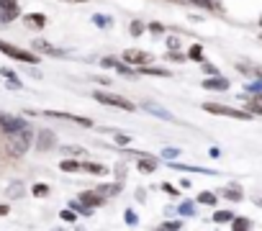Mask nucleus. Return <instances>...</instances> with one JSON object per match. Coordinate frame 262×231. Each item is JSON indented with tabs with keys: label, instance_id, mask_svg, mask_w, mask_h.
Masks as SVG:
<instances>
[{
	"label": "nucleus",
	"instance_id": "f257e3e1",
	"mask_svg": "<svg viewBox=\"0 0 262 231\" xmlns=\"http://www.w3.org/2000/svg\"><path fill=\"white\" fill-rule=\"evenodd\" d=\"M31 142H34L31 129H24V131L8 134V136H6V152H8L11 157H24V154L29 152Z\"/></svg>",
	"mask_w": 262,
	"mask_h": 231
},
{
	"label": "nucleus",
	"instance_id": "f03ea898",
	"mask_svg": "<svg viewBox=\"0 0 262 231\" xmlns=\"http://www.w3.org/2000/svg\"><path fill=\"white\" fill-rule=\"evenodd\" d=\"M203 110L216 113V116H229V119H236V121H252L254 119V116H249L247 110L229 108V105H221V103H203Z\"/></svg>",
	"mask_w": 262,
	"mask_h": 231
},
{
	"label": "nucleus",
	"instance_id": "7ed1b4c3",
	"mask_svg": "<svg viewBox=\"0 0 262 231\" xmlns=\"http://www.w3.org/2000/svg\"><path fill=\"white\" fill-rule=\"evenodd\" d=\"M93 98H95L98 103H103V105H111V108H121V110H137V105H134V103H131V100H126V98H121V95H116V92L98 90Z\"/></svg>",
	"mask_w": 262,
	"mask_h": 231
},
{
	"label": "nucleus",
	"instance_id": "20e7f679",
	"mask_svg": "<svg viewBox=\"0 0 262 231\" xmlns=\"http://www.w3.org/2000/svg\"><path fill=\"white\" fill-rule=\"evenodd\" d=\"M0 52H3L6 57L16 59V62H26V64H36L39 62V54H31L26 49H18V46L8 44V41H0Z\"/></svg>",
	"mask_w": 262,
	"mask_h": 231
},
{
	"label": "nucleus",
	"instance_id": "39448f33",
	"mask_svg": "<svg viewBox=\"0 0 262 231\" xmlns=\"http://www.w3.org/2000/svg\"><path fill=\"white\" fill-rule=\"evenodd\" d=\"M0 129H3V134H16V131H24L29 129L24 119H18V116H8V113H0Z\"/></svg>",
	"mask_w": 262,
	"mask_h": 231
},
{
	"label": "nucleus",
	"instance_id": "423d86ee",
	"mask_svg": "<svg viewBox=\"0 0 262 231\" xmlns=\"http://www.w3.org/2000/svg\"><path fill=\"white\" fill-rule=\"evenodd\" d=\"M18 13H21L18 0H0V23H11V21H16Z\"/></svg>",
	"mask_w": 262,
	"mask_h": 231
},
{
	"label": "nucleus",
	"instance_id": "0eeeda50",
	"mask_svg": "<svg viewBox=\"0 0 262 231\" xmlns=\"http://www.w3.org/2000/svg\"><path fill=\"white\" fill-rule=\"evenodd\" d=\"M123 62L126 64H137V67H147L152 62V54L142 52V49H126L123 52Z\"/></svg>",
	"mask_w": 262,
	"mask_h": 231
},
{
	"label": "nucleus",
	"instance_id": "6e6552de",
	"mask_svg": "<svg viewBox=\"0 0 262 231\" xmlns=\"http://www.w3.org/2000/svg\"><path fill=\"white\" fill-rule=\"evenodd\" d=\"M77 200H80L85 208H90V211H93L95 205H103V203H105V198H103V195H98L95 190H85V193H80V195H77Z\"/></svg>",
	"mask_w": 262,
	"mask_h": 231
},
{
	"label": "nucleus",
	"instance_id": "1a4fd4ad",
	"mask_svg": "<svg viewBox=\"0 0 262 231\" xmlns=\"http://www.w3.org/2000/svg\"><path fill=\"white\" fill-rule=\"evenodd\" d=\"M34 52H39V54H49V57H62L64 52L62 49H57V46H52L49 41H44V39H34Z\"/></svg>",
	"mask_w": 262,
	"mask_h": 231
},
{
	"label": "nucleus",
	"instance_id": "9d476101",
	"mask_svg": "<svg viewBox=\"0 0 262 231\" xmlns=\"http://www.w3.org/2000/svg\"><path fill=\"white\" fill-rule=\"evenodd\" d=\"M157 165H160V159L157 157H152V154H142L139 159H137V167H139V172H155L157 170Z\"/></svg>",
	"mask_w": 262,
	"mask_h": 231
},
{
	"label": "nucleus",
	"instance_id": "9b49d317",
	"mask_svg": "<svg viewBox=\"0 0 262 231\" xmlns=\"http://www.w3.org/2000/svg\"><path fill=\"white\" fill-rule=\"evenodd\" d=\"M57 144V139H54V134L52 131H39V136H36V149H41V152H47V149H52Z\"/></svg>",
	"mask_w": 262,
	"mask_h": 231
},
{
	"label": "nucleus",
	"instance_id": "f8f14e48",
	"mask_svg": "<svg viewBox=\"0 0 262 231\" xmlns=\"http://www.w3.org/2000/svg\"><path fill=\"white\" fill-rule=\"evenodd\" d=\"M236 69H242L244 75L262 80V64H249V62H236Z\"/></svg>",
	"mask_w": 262,
	"mask_h": 231
},
{
	"label": "nucleus",
	"instance_id": "ddd939ff",
	"mask_svg": "<svg viewBox=\"0 0 262 231\" xmlns=\"http://www.w3.org/2000/svg\"><path fill=\"white\" fill-rule=\"evenodd\" d=\"M203 87H206V90H226V87H229V80L221 77V75H216V77L203 80Z\"/></svg>",
	"mask_w": 262,
	"mask_h": 231
},
{
	"label": "nucleus",
	"instance_id": "4468645a",
	"mask_svg": "<svg viewBox=\"0 0 262 231\" xmlns=\"http://www.w3.org/2000/svg\"><path fill=\"white\" fill-rule=\"evenodd\" d=\"M95 193H98V195H103V198L118 195V193H121V182H108V185H98V188H95Z\"/></svg>",
	"mask_w": 262,
	"mask_h": 231
},
{
	"label": "nucleus",
	"instance_id": "2eb2a0df",
	"mask_svg": "<svg viewBox=\"0 0 262 231\" xmlns=\"http://www.w3.org/2000/svg\"><path fill=\"white\" fill-rule=\"evenodd\" d=\"M144 108L149 110V113H155V116H160V119H165V121H175V116L167 110V108H162V105H157V103H144Z\"/></svg>",
	"mask_w": 262,
	"mask_h": 231
},
{
	"label": "nucleus",
	"instance_id": "dca6fc26",
	"mask_svg": "<svg viewBox=\"0 0 262 231\" xmlns=\"http://www.w3.org/2000/svg\"><path fill=\"white\" fill-rule=\"evenodd\" d=\"M221 198H226V200H231V203H239L244 198V193L236 188V185H229V188H221Z\"/></svg>",
	"mask_w": 262,
	"mask_h": 231
},
{
	"label": "nucleus",
	"instance_id": "f3484780",
	"mask_svg": "<svg viewBox=\"0 0 262 231\" xmlns=\"http://www.w3.org/2000/svg\"><path fill=\"white\" fill-rule=\"evenodd\" d=\"M82 170L90 172V175H105L108 172V167L100 165V162H82Z\"/></svg>",
	"mask_w": 262,
	"mask_h": 231
},
{
	"label": "nucleus",
	"instance_id": "a211bd4d",
	"mask_svg": "<svg viewBox=\"0 0 262 231\" xmlns=\"http://www.w3.org/2000/svg\"><path fill=\"white\" fill-rule=\"evenodd\" d=\"M59 170L62 172H80L82 170V162H77V159H62L59 162Z\"/></svg>",
	"mask_w": 262,
	"mask_h": 231
},
{
	"label": "nucleus",
	"instance_id": "6ab92c4d",
	"mask_svg": "<svg viewBox=\"0 0 262 231\" xmlns=\"http://www.w3.org/2000/svg\"><path fill=\"white\" fill-rule=\"evenodd\" d=\"M249 226H252V221L247 216H236L231 221V231H249Z\"/></svg>",
	"mask_w": 262,
	"mask_h": 231
},
{
	"label": "nucleus",
	"instance_id": "aec40b11",
	"mask_svg": "<svg viewBox=\"0 0 262 231\" xmlns=\"http://www.w3.org/2000/svg\"><path fill=\"white\" fill-rule=\"evenodd\" d=\"M139 75H152V77H170L167 69H157V67H139Z\"/></svg>",
	"mask_w": 262,
	"mask_h": 231
},
{
	"label": "nucleus",
	"instance_id": "412c9836",
	"mask_svg": "<svg viewBox=\"0 0 262 231\" xmlns=\"http://www.w3.org/2000/svg\"><path fill=\"white\" fill-rule=\"evenodd\" d=\"M26 23L34 26V29H44V26H47V18H44L41 13H31V16H26Z\"/></svg>",
	"mask_w": 262,
	"mask_h": 231
},
{
	"label": "nucleus",
	"instance_id": "4be33fe9",
	"mask_svg": "<svg viewBox=\"0 0 262 231\" xmlns=\"http://www.w3.org/2000/svg\"><path fill=\"white\" fill-rule=\"evenodd\" d=\"M236 216L231 213V211H216L213 213V223H229V221H234Z\"/></svg>",
	"mask_w": 262,
	"mask_h": 231
},
{
	"label": "nucleus",
	"instance_id": "5701e85b",
	"mask_svg": "<svg viewBox=\"0 0 262 231\" xmlns=\"http://www.w3.org/2000/svg\"><path fill=\"white\" fill-rule=\"evenodd\" d=\"M188 57H190L193 62H203V46H201V44H193L190 52H188Z\"/></svg>",
	"mask_w": 262,
	"mask_h": 231
},
{
	"label": "nucleus",
	"instance_id": "b1692460",
	"mask_svg": "<svg viewBox=\"0 0 262 231\" xmlns=\"http://www.w3.org/2000/svg\"><path fill=\"white\" fill-rule=\"evenodd\" d=\"M62 154H70V157H87V152L82 147H62Z\"/></svg>",
	"mask_w": 262,
	"mask_h": 231
},
{
	"label": "nucleus",
	"instance_id": "393cba45",
	"mask_svg": "<svg viewBox=\"0 0 262 231\" xmlns=\"http://www.w3.org/2000/svg\"><path fill=\"white\" fill-rule=\"evenodd\" d=\"M70 211H75V213H82V216H90V213H93L90 208H85L80 200H70Z\"/></svg>",
	"mask_w": 262,
	"mask_h": 231
},
{
	"label": "nucleus",
	"instance_id": "a878e982",
	"mask_svg": "<svg viewBox=\"0 0 262 231\" xmlns=\"http://www.w3.org/2000/svg\"><path fill=\"white\" fill-rule=\"evenodd\" d=\"M216 200H218V198H216L213 193H208V190H203V193L198 195V203H203V205H216Z\"/></svg>",
	"mask_w": 262,
	"mask_h": 231
},
{
	"label": "nucleus",
	"instance_id": "bb28decb",
	"mask_svg": "<svg viewBox=\"0 0 262 231\" xmlns=\"http://www.w3.org/2000/svg\"><path fill=\"white\" fill-rule=\"evenodd\" d=\"M247 113H257V116H262V103L254 100V98H249V100H247Z\"/></svg>",
	"mask_w": 262,
	"mask_h": 231
},
{
	"label": "nucleus",
	"instance_id": "cd10ccee",
	"mask_svg": "<svg viewBox=\"0 0 262 231\" xmlns=\"http://www.w3.org/2000/svg\"><path fill=\"white\" fill-rule=\"evenodd\" d=\"M128 29H131V36H142L147 26H144L142 21H131V26H128Z\"/></svg>",
	"mask_w": 262,
	"mask_h": 231
},
{
	"label": "nucleus",
	"instance_id": "c85d7f7f",
	"mask_svg": "<svg viewBox=\"0 0 262 231\" xmlns=\"http://www.w3.org/2000/svg\"><path fill=\"white\" fill-rule=\"evenodd\" d=\"M59 218H62V221H67V223H75V221H77V213L70 211V208H64V211L59 213Z\"/></svg>",
	"mask_w": 262,
	"mask_h": 231
},
{
	"label": "nucleus",
	"instance_id": "c756f323",
	"mask_svg": "<svg viewBox=\"0 0 262 231\" xmlns=\"http://www.w3.org/2000/svg\"><path fill=\"white\" fill-rule=\"evenodd\" d=\"M34 195H36V198L49 195V185H41V182H39V185H34Z\"/></svg>",
	"mask_w": 262,
	"mask_h": 231
},
{
	"label": "nucleus",
	"instance_id": "7c9ffc66",
	"mask_svg": "<svg viewBox=\"0 0 262 231\" xmlns=\"http://www.w3.org/2000/svg\"><path fill=\"white\" fill-rule=\"evenodd\" d=\"M183 228V223L180 221H170V223H162V228L160 231H180Z\"/></svg>",
	"mask_w": 262,
	"mask_h": 231
},
{
	"label": "nucleus",
	"instance_id": "2f4dec72",
	"mask_svg": "<svg viewBox=\"0 0 262 231\" xmlns=\"http://www.w3.org/2000/svg\"><path fill=\"white\" fill-rule=\"evenodd\" d=\"M116 69H118L121 75H126V77H134V69H131V67H126L123 62H118V64H116Z\"/></svg>",
	"mask_w": 262,
	"mask_h": 231
},
{
	"label": "nucleus",
	"instance_id": "473e14b6",
	"mask_svg": "<svg viewBox=\"0 0 262 231\" xmlns=\"http://www.w3.org/2000/svg\"><path fill=\"white\" fill-rule=\"evenodd\" d=\"M113 142L121 144V147H126V144L131 142V136H126V134H116V136H113Z\"/></svg>",
	"mask_w": 262,
	"mask_h": 231
},
{
	"label": "nucleus",
	"instance_id": "72a5a7b5",
	"mask_svg": "<svg viewBox=\"0 0 262 231\" xmlns=\"http://www.w3.org/2000/svg\"><path fill=\"white\" fill-rule=\"evenodd\" d=\"M193 211H195L193 203H183V205H180V216H193Z\"/></svg>",
	"mask_w": 262,
	"mask_h": 231
},
{
	"label": "nucleus",
	"instance_id": "f704fd0d",
	"mask_svg": "<svg viewBox=\"0 0 262 231\" xmlns=\"http://www.w3.org/2000/svg\"><path fill=\"white\" fill-rule=\"evenodd\" d=\"M167 46H170V52H178L180 39H178V36H170V39H167Z\"/></svg>",
	"mask_w": 262,
	"mask_h": 231
},
{
	"label": "nucleus",
	"instance_id": "c9c22d12",
	"mask_svg": "<svg viewBox=\"0 0 262 231\" xmlns=\"http://www.w3.org/2000/svg\"><path fill=\"white\" fill-rule=\"evenodd\" d=\"M123 216H126V223H128V226H137V213L131 211V208H128V211H126Z\"/></svg>",
	"mask_w": 262,
	"mask_h": 231
},
{
	"label": "nucleus",
	"instance_id": "e433bc0d",
	"mask_svg": "<svg viewBox=\"0 0 262 231\" xmlns=\"http://www.w3.org/2000/svg\"><path fill=\"white\" fill-rule=\"evenodd\" d=\"M162 157H167L170 162H175V157H180V152H178V149H165V152H162Z\"/></svg>",
	"mask_w": 262,
	"mask_h": 231
},
{
	"label": "nucleus",
	"instance_id": "4c0bfd02",
	"mask_svg": "<svg viewBox=\"0 0 262 231\" xmlns=\"http://www.w3.org/2000/svg\"><path fill=\"white\" fill-rule=\"evenodd\" d=\"M167 59H172V62H183L185 57H183L180 52H167Z\"/></svg>",
	"mask_w": 262,
	"mask_h": 231
},
{
	"label": "nucleus",
	"instance_id": "58836bf2",
	"mask_svg": "<svg viewBox=\"0 0 262 231\" xmlns=\"http://www.w3.org/2000/svg\"><path fill=\"white\" fill-rule=\"evenodd\" d=\"M149 31H155V34H162V31H165V26H162V23H157V21H155V23H149Z\"/></svg>",
	"mask_w": 262,
	"mask_h": 231
},
{
	"label": "nucleus",
	"instance_id": "ea45409f",
	"mask_svg": "<svg viewBox=\"0 0 262 231\" xmlns=\"http://www.w3.org/2000/svg\"><path fill=\"white\" fill-rule=\"evenodd\" d=\"M93 23H98V26H108V18H103V16H93Z\"/></svg>",
	"mask_w": 262,
	"mask_h": 231
},
{
	"label": "nucleus",
	"instance_id": "a19ab883",
	"mask_svg": "<svg viewBox=\"0 0 262 231\" xmlns=\"http://www.w3.org/2000/svg\"><path fill=\"white\" fill-rule=\"evenodd\" d=\"M118 64V59H113V57H105L103 59V67H116Z\"/></svg>",
	"mask_w": 262,
	"mask_h": 231
},
{
	"label": "nucleus",
	"instance_id": "79ce46f5",
	"mask_svg": "<svg viewBox=\"0 0 262 231\" xmlns=\"http://www.w3.org/2000/svg\"><path fill=\"white\" fill-rule=\"evenodd\" d=\"M11 213V205L8 203H0V216H8Z\"/></svg>",
	"mask_w": 262,
	"mask_h": 231
},
{
	"label": "nucleus",
	"instance_id": "37998d69",
	"mask_svg": "<svg viewBox=\"0 0 262 231\" xmlns=\"http://www.w3.org/2000/svg\"><path fill=\"white\" fill-rule=\"evenodd\" d=\"M162 190H165V193H170V195H178V190H175L172 185H162Z\"/></svg>",
	"mask_w": 262,
	"mask_h": 231
},
{
	"label": "nucleus",
	"instance_id": "c03bdc74",
	"mask_svg": "<svg viewBox=\"0 0 262 231\" xmlns=\"http://www.w3.org/2000/svg\"><path fill=\"white\" fill-rule=\"evenodd\" d=\"M193 3H198V6H206V8H208V6H211V0H193Z\"/></svg>",
	"mask_w": 262,
	"mask_h": 231
},
{
	"label": "nucleus",
	"instance_id": "a18cd8bd",
	"mask_svg": "<svg viewBox=\"0 0 262 231\" xmlns=\"http://www.w3.org/2000/svg\"><path fill=\"white\" fill-rule=\"evenodd\" d=\"M67 3H87V0H67Z\"/></svg>",
	"mask_w": 262,
	"mask_h": 231
},
{
	"label": "nucleus",
	"instance_id": "49530a36",
	"mask_svg": "<svg viewBox=\"0 0 262 231\" xmlns=\"http://www.w3.org/2000/svg\"><path fill=\"white\" fill-rule=\"evenodd\" d=\"M254 100H259V103H262V92H259V95H254Z\"/></svg>",
	"mask_w": 262,
	"mask_h": 231
},
{
	"label": "nucleus",
	"instance_id": "de8ad7c7",
	"mask_svg": "<svg viewBox=\"0 0 262 231\" xmlns=\"http://www.w3.org/2000/svg\"><path fill=\"white\" fill-rule=\"evenodd\" d=\"M259 26H262V18H259Z\"/></svg>",
	"mask_w": 262,
	"mask_h": 231
},
{
	"label": "nucleus",
	"instance_id": "09e8293b",
	"mask_svg": "<svg viewBox=\"0 0 262 231\" xmlns=\"http://www.w3.org/2000/svg\"><path fill=\"white\" fill-rule=\"evenodd\" d=\"M77 231H82V228H77Z\"/></svg>",
	"mask_w": 262,
	"mask_h": 231
},
{
	"label": "nucleus",
	"instance_id": "8fccbe9b",
	"mask_svg": "<svg viewBox=\"0 0 262 231\" xmlns=\"http://www.w3.org/2000/svg\"><path fill=\"white\" fill-rule=\"evenodd\" d=\"M259 39H262V36H259Z\"/></svg>",
	"mask_w": 262,
	"mask_h": 231
}]
</instances>
